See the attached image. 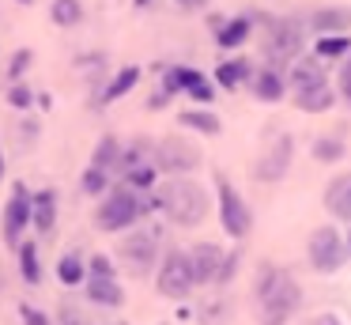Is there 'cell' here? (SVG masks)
Returning <instances> with one entry per match:
<instances>
[{"instance_id": "cell-23", "label": "cell", "mask_w": 351, "mask_h": 325, "mask_svg": "<svg viewBox=\"0 0 351 325\" xmlns=\"http://www.w3.org/2000/svg\"><path fill=\"white\" fill-rule=\"evenodd\" d=\"M19 272H23V280L27 284H42V257H38V242H23L19 246Z\"/></svg>"}, {"instance_id": "cell-29", "label": "cell", "mask_w": 351, "mask_h": 325, "mask_svg": "<svg viewBox=\"0 0 351 325\" xmlns=\"http://www.w3.org/2000/svg\"><path fill=\"white\" fill-rule=\"evenodd\" d=\"M155 181H159V170H155V163L136 166V170H129V174H125V186H129L132 193H152V189H155Z\"/></svg>"}, {"instance_id": "cell-17", "label": "cell", "mask_w": 351, "mask_h": 325, "mask_svg": "<svg viewBox=\"0 0 351 325\" xmlns=\"http://www.w3.org/2000/svg\"><path fill=\"white\" fill-rule=\"evenodd\" d=\"M325 208L332 212L336 219H348V223H351V174H340V178L328 181Z\"/></svg>"}, {"instance_id": "cell-45", "label": "cell", "mask_w": 351, "mask_h": 325, "mask_svg": "<svg viewBox=\"0 0 351 325\" xmlns=\"http://www.w3.org/2000/svg\"><path fill=\"white\" fill-rule=\"evenodd\" d=\"M19 4H34V0H19Z\"/></svg>"}, {"instance_id": "cell-46", "label": "cell", "mask_w": 351, "mask_h": 325, "mask_svg": "<svg viewBox=\"0 0 351 325\" xmlns=\"http://www.w3.org/2000/svg\"><path fill=\"white\" fill-rule=\"evenodd\" d=\"M185 4H193V0H185Z\"/></svg>"}, {"instance_id": "cell-2", "label": "cell", "mask_w": 351, "mask_h": 325, "mask_svg": "<svg viewBox=\"0 0 351 325\" xmlns=\"http://www.w3.org/2000/svg\"><path fill=\"white\" fill-rule=\"evenodd\" d=\"M152 208H159L155 193H132L129 186H114L106 197H102L99 212H95V227L106 234H117V231H129L140 216H147Z\"/></svg>"}, {"instance_id": "cell-28", "label": "cell", "mask_w": 351, "mask_h": 325, "mask_svg": "<svg viewBox=\"0 0 351 325\" xmlns=\"http://www.w3.org/2000/svg\"><path fill=\"white\" fill-rule=\"evenodd\" d=\"M147 163H155V159H152V144H147V140H132L129 148L121 151V174L136 170V166H147Z\"/></svg>"}, {"instance_id": "cell-42", "label": "cell", "mask_w": 351, "mask_h": 325, "mask_svg": "<svg viewBox=\"0 0 351 325\" xmlns=\"http://www.w3.org/2000/svg\"><path fill=\"white\" fill-rule=\"evenodd\" d=\"M343 246H348V257H351V231H348V238H343Z\"/></svg>"}, {"instance_id": "cell-22", "label": "cell", "mask_w": 351, "mask_h": 325, "mask_svg": "<svg viewBox=\"0 0 351 325\" xmlns=\"http://www.w3.org/2000/svg\"><path fill=\"white\" fill-rule=\"evenodd\" d=\"M91 166H99V170H114V166H121V144H117V136H102L99 144H95V155H91Z\"/></svg>"}, {"instance_id": "cell-8", "label": "cell", "mask_w": 351, "mask_h": 325, "mask_svg": "<svg viewBox=\"0 0 351 325\" xmlns=\"http://www.w3.org/2000/svg\"><path fill=\"white\" fill-rule=\"evenodd\" d=\"M215 189H219V223H223V231H227L230 238H245V234H250V227H253L250 204L238 197V189L230 186L223 174L215 178Z\"/></svg>"}, {"instance_id": "cell-20", "label": "cell", "mask_w": 351, "mask_h": 325, "mask_svg": "<svg viewBox=\"0 0 351 325\" xmlns=\"http://www.w3.org/2000/svg\"><path fill=\"white\" fill-rule=\"evenodd\" d=\"M283 91H287V80H283L276 68H265V72L253 76V95H257L261 102H280Z\"/></svg>"}, {"instance_id": "cell-43", "label": "cell", "mask_w": 351, "mask_h": 325, "mask_svg": "<svg viewBox=\"0 0 351 325\" xmlns=\"http://www.w3.org/2000/svg\"><path fill=\"white\" fill-rule=\"evenodd\" d=\"M132 4H136V8H147V4H152V0H132Z\"/></svg>"}, {"instance_id": "cell-38", "label": "cell", "mask_w": 351, "mask_h": 325, "mask_svg": "<svg viewBox=\"0 0 351 325\" xmlns=\"http://www.w3.org/2000/svg\"><path fill=\"white\" fill-rule=\"evenodd\" d=\"M340 91H343V98H348V106H351V57H348V65H343V72H340Z\"/></svg>"}, {"instance_id": "cell-37", "label": "cell", "mask_w": 351, "mask_h": 325, "mask_svg": "<svg viewBox=\"0 0 351 325\" xmlns=\"http://www.w3.org/2000/svg\"><path fill=\"white\" fill-rule=\"evenodd\" d=\"M19 317H23V325H49V317L38 306H31V302H19Z\"/></svg>"}, {"instance_id": "cell-32", "label": "cell", "mask_w": 351, "mask_h": 325, "mask_svg": "<svg viewBox=\"0 0 351 325\" xmlns=\"http://www.w3.org/2000/svg\"><path fill=\"white\" fill-rule=\"evenodd\" d=\"M340 155H343L340 136H321V140H313V159H317V163H336Z\"/></svg>"}, {"instance_id": "cell-12", "label": "cell", "mask_w": 351, "mask_h": 325, "mask_svg": "<svg viewBox=\"0 0 351 325\" xmlns=\"http://www.w3.org/2000/svg\"><path fill=\"white\" fill-rule=\"evenodd\" d=\"M223 249L215 246V242H197V246L189 249V265H193V280L200 284H212V280H219V269H223Z\"/></svg>"}, {"instance_id": "cell-9", "label": "cell", "mask_w": 351, "mask_h": 325, "mask_svg": "<svg viewBox=\"0 0 351 325\" xmlns=\"http://www.w3.org/2000/svg\"><path fill=\"white\" fill-rule=\"evenodd\" d=\"M310 265L317 272H336L343 265V257H348V246H343V238H340V231L336 227H317V231L310 234Z\"/></svg>"}, {"instance_id": "cell-15", "label": "cell", "mask_w": 351, "mask_h": 325, "mask_svg": "<svg viewBox=\"0 0 351 325\" xmlns=\"http://www.w3.org/2000/svg\"><path fill=\"white\" fill-rule=\"evenodd\" d=\"M313 30L317 38H332V34H348L351 30V8H321L313 12Z\"/></svg>"}, {"instance_id": "cell-5", "label": "cell", "mask_w": 351, "mask_h": 325, "mask_svg": "<svg viewBox=\"0 0 351 325\" xmlns=\"http://www.w3.org/2000/svg\"><path fill=\"white\" fill-rule=\"evenodd\" d=\"M302 45H306L302 23H298V19H276L272 30H268L265 53H268V60L276 65V72H280V65H295L298 53H302Z\"/></svg>"}, {"instance_id": "cell-39", "label": "cell", "mask_w": 351, "mask_h": 325, "mask_svg": "<svg viewBox=\"0 0 351 325\" xmlns=\"http://www.w3.org/2000/svg\"><path fill=\"white\" fill-rule=\"evenodd\" d=\"M234 269H238V254H230L227 261H223V269H219V284H227V280L234 276Z\"/></svg>"}, {"instance_id": "cell-35", "label": "cell", "mask_w": 351, "mask_h": 325, "mask_svg": "<svg viewBox=\"0 0 351 325\" xmlns=\"http://www.w3.org/2000/svg\"><path fill=\"white\" fill-rule=\"evenodd\" d=\"M8 102L16 106V110H31V106H34V91L27 87V83H16V87L8 91Z\"/></svg>"}, {"instance_id": "cell-13", "label": "cell", "mask_w": 351, "mask_h": 325, "mask_svg": "<svg viewBox=\"0 0 351 325\" xmlns=\"http://www.w3.org/2000/svg\"><path fill=\"white\" fill-rule=\"evenodd\" d=\"M317 83H328L325 80V65H321L317 57H298L295 65H291V72H287V87L295 91H306V87H317Z\"/></svg>"}, {"instance_id": "cell-36", "label": "cell", "mask_w": 351, "mask_h": 325, "mask_svg": "<svg viewBox=\"0 0 351 325\" xmlns=\"http://www.w3.org/2000/svg\"><path fill=\"white\" fill-rule=\"evenodd\" d=\"M31 60H34L31 49H16V53H12V65H8V76H12V80H19V76L31 68Z\"/></svg>"}, {"instance_id": "cell-25", "label": "cell", "mask_w": 351, "mask_h": 325, "mask_svg": "<svg viewBox=\"0 0 351 325\" xmlns=\"http://www.w3.org/2000/svg\"><path fill=\"white\" fill-rule=\"evenodd\" d=\"M242 80H250V60H223L219 68H215V83H219V87H238V83Z\"/></svg>"}, {"instance_id": "cell-10", "label": "cell", "mask_w": 351, "mask_h": 325, "mask_svg": "<svg viewBox=\"0 0 351 325\" xmlns=\"http://www.w3.org/2000/svg\"><path fill=\"white\" fill-rule=\"evenodd\" d=\"M31 227V193L23 181L12 186V201L4 204V242L8 246H23V231Z\"/></svg>"}, {"instance_id": "cell-4", "label": "cell", "mask_w": 351, "mask_h": 325, "mask_svg": "<svg viewBox=\"0 0 351 325\" xmlns=\"http://www.w3.org/2000/svg\"><path fill=\"white\" fill-rule=\"evenodd\" d=\"M117 257H121V265L132 276H147L155 269V261H159V231H152V227L129 231L117 242Z\"/></svg>"}, {"instance_id": "cell-30", "label": "cell", "mask_w": 351, "mask_h": 325, "mask_svg": "<svg viewBox=\"0 0 351 325\" xmlns=\"http://www.w3.org/2000/svg\"><path fill=\"white\" fill-rule=\"evenodd\" d=\"M80 189H84L87 197H106L110 193V174L99 170V166H87V170L80 174Z\"/></svg>"}, {"instance_id": "cell-33", "label": "cell", "mask_w": 351, "mask_h": 325, "mask_svg": "<svg viewBox=\"0 0 351 325\" xmlns=\"http://www.w3.org/2000/svg\"><path fill=\"white\" fill-rule=\"evenodd\" d=\"M87 280H114V261L106 254H95L87 265Z\"/></svg>"}, {"instance_id": "cell-3", "label": "cell", "mask_w": 351, "mask_h": 325, "mask_svg": "<svg viewBox=\"0 0 351 325\" xmlns=\"http://www.w3.org/2000/svg\"><path fill=\"white\" fill-rule=\"evenodd\" d=\"M155 201H159V208L167 212L170 223H178V227H197L200 219L208 216V193L189 178L162 181L159 193H155Z\"/></svg>"}, {"instance_id": "cell-26", "label": "cell", "mask_w": 351, "mask_h": 325, "mask_svg": "<svg viewBox=\"0 0 351 325\" xmlns=\"http://www.w3.org/2000/svg\"><path fill=\"white\" fill-rule=\"evenodd\" d=\"M49 19H53L57 27H76V23L84 19V4H80V0H53V4H49Z\"/></svg>"}, {"instance_id": "cell-1", "label": "cell", "mask_w": 351, "mask_h": 325, "mask_svg": "<svg viewBox=\"0 0 351 325\" xmlns=\"http://www.w3.org/2000/svg\"><path fill=\"white\" fill-rule=\"evenodd\" d=\"M253 291H257L265 325H283L298 310V302H302L298 280L283 269H272V265H261V276H257V284H253Z\"/></svg>"}, {"instance_id": "cell-24", "label": "cell", "mask_w": 351, "mask_h": 325, "mask_svg": "<svg viewBox=\"0 0 351 325\" xmlns=\"http://www.w3.org/2000/svg\"><path fill=\"white\" fill-rule=\"evenodd\" d=\"M57 280H61L64 287H76V284H87V265L80 254H64L61 261H57Z\"/></svg>"}, {"instance_id": "cell-19", "label": "cell", "mask_w": 351, "mask_h": 325, "mask_svg": "<svg viewBox=\"0 0 351 325\" xmlns=\"http://www.w3.org/2000/svg\"><path fill=\"white\" fill-rule=\"evenodd\" d=\"M332 102H336V91L328 83H317V87H306L295 95V106L306 113H325V110H332Z\"/></svg>"}, {"instance_id": "cell-41", "label": "cell", "mask_w": 351, "mask_h": 325, "mask_svg": "<svg viewBox=\"0 0 351 325\" xmlns=\"http://www.w3.org/2000/svg\"><path fill=\"white\" fill-rule=\"evenodd\" d=\"M4 174H8V163H4V155H0V181H4Z\"/></svg>"}, {"instance_id": "cell-11", "label": "cell", "mask_w": 351, "mask_h": 325, "mask_svg": "<svg viewBox=\"0 0 351 325\" xmlns=\"http://www.w3.org/2000/svg\"><path fill=\"white\" fill-rule=\"evenodd\" d=\"M291 136H276L272 144H268V151H261L257 166H253V174H257L261 181H280L283 174H287L291 166Z\"/></svg>"}, {"instance_id": "cell-44", "label": "cell", "mask_w": 351, "mask_h": 325, "mask_svg": "<svg viewBox=\"0 0 351 325\" xmlns=\"http://www.w3.org/2000/svg\"><path fill=\"white\" fill-rule=\"evenodd\" d=\"M0 291H4V276H0Z\"/></svg>"}, {"instance_id": "cell-16", "label": "cell", "mask_w": 351, "mask_h": 325, "mask_svg": "<svg viewBox=\"0 0 351 325\" xmlns=\"http://www.w3.org/2000/svg\"><path fill=\"white\" fill-rule=\"evenodd\" d=\"M136 83H140V68H136V65H125L121 72H117L114 80H110L106 87L99 91V95H95V106H110V102H117V98H125L132 87H136Z\"/></svg>"}, {"instance_id": "cell-14", "label": "cell", "mask_w": 351, "mask_h": 325, "mask_svg": "<svg viewBox=\"0 0 351 325\" xmlns=\"http://www.w3.org/2000/svg\"><path fill=\"white\" fill-rule=\"evenodd\" d=\"M31 227L38 234H49L57 227V193L53 189H38L31 197Z\"/></svg>"}, {"instance_id": "cell-34", "label": "cell", "mask_w": 351, "mask_h": 325, "mask_svg": "<svg viewBox=\"0 0 351 325\" xmlns=\"http://www.w3.org/2000/svg\"><path fill=\"white\" fill-rule=\"evenodd\" d=\"M57 325H87V317H84V310H80L76 302L64 299L61 310H57Z\"/></svg>"}, {"instance_id": "cell-6", "label": "cell", "mask_w": 351, "mask_h": 325, "mask_svg": "<svg viewBox=\"0 0 351 325\" xmlns=\"http://www.w3.org/2000/svg\"><path fill=\"white\" fill-rule=\"evenodd\" d=\"M200 166V148L182 136H167V140L155 144V170L170 174V178H182V174L197 170Z\"/></svg>"}, {"instance_id": "cell-7", "label": "cell", "mask_w": 351, "mask_h": 325, "mask_svg": "<svg viewBox=\"0 0 351 325\" xmlns=\"http://www.w3.org/2000/svg\"><path fill=\"white\" fill-rule=\"evenodd\" d=\"M155 287H159V295H167V299H185V295L197 287V280H193V265H189V254H182V249H170V254L162 257V265H159Z\"/></svg>"}, {"instance_id": "cell-40", "label": "cell", "mask_w": 351, "mask_h": 325, "mask_svg": "<svg viewBox=\"0 0 351 325\" xmlns=\"http://www.w3.org/2000/svg\"><path fill=\"white\" fill-rule=\"evenodd\" d=\"M310 325H343V322H340V317H336V314H317V317H313Z\"/></svg>"}, {"instance_id": "cell-18", "label": "cell", "mask_w": 351, "mask_h": 325, "mask_svg": "<svg viewBox=\"0 0 351 325\" xmlns=\"http://www.w3.org/2000/svg\"><path fill=\"white\" fill-rule=\"evenodd\" d=\"M84 291L87 302H95V306H121L125 302V287L117 280H87Z\"/></svg>"}, {"instance_id": "cell-27", "label": "cell", "mask_w": 351, "mask_h": 325, "mask_svg": "<svg viewBox=\"0 0 351 325\" xmlns=\"http://www.w3.org/2000/svg\"><path fill=\"white\" fill-rule=\"evenodd\" d=\"M185 128H197V133H204V136H219V117H215L212 110H185L182 117Z\"/></svg>"}, {"instance_id": "cell-21", "label": "cell", "mask_w": 351, "mask_h": 325, "mask_svg": "<svg viewBox=\"0 0 351 325\" xmlns=\"http://www.w3.org/2000/svg\"><path fill=\"white\" fill-rule=\"evenodd\" d=\"M250 30H253V19H250V15H238V19L223 23V27L215 30V42H219L223 49H238V45L250 38Z\"/></svg>"}, {"instance_id": "cell-31", "label": "cell", "mask_w": 351, "mask_h": 325, "mask_svg": "<svg viewBox=\"0 0 351 325\" xmlns=\"http://www.w3.org/2000/svg\"><path fill=\"white\" fill-rule=\"evenodd\" d=\"M317 57H321V60H336V57H351V38H348V34H332V38H317Z\"/></svg>"}]
</instances>
